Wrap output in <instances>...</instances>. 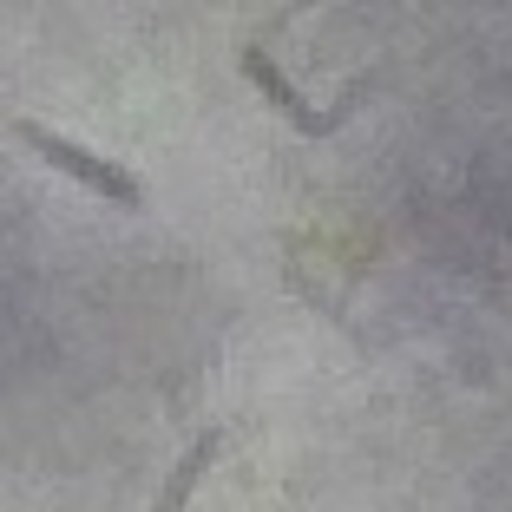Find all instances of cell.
I'll list each match as a JSON object with an SVG mask.
<instances>
[{
  "label": "cell",
  "mask_w": 512,
  "mask_h": 512,
  "mask_svg": "<svg viewBox=\"0 0 512 512\" xmlns=\"http://www.w3.org/2000/svg\"><path fill=\"white\" fill-rule=\"evenodd\" d=\"M14 138H20L27 151H40L46 165H60L73 184H86V191H99L106 204H119V211H138V204H145V184H138V171L112 165V158H92V151H79L73 138H60L53 125H40V119H14Z\"/></svg>",
  "instance_id": "6da1fadb"
},
{
  "label": "cell",
  "mask_w": 512,
  "mask_h": 512,
  "mask_svg": "<svg viewBox=\"0 0 512 512\" xmlns=\"http://www.w3.org/2000/svg\"><path fill=\"white\" fill-rule=\"evenodd\" d=\"M237 73L250 79V86L263 92V99H270V106L283 112V119L296 125L302 138H335V132H342V119L355 112V99H362V92H342L335 106H309V99L296 92V79H289L283 66H276L270 53H263V46H243V53H237Z\"/></svg>",
  "instance_id": "7a4b0ae2"
},
{
  "label": "cell",
  "mask_w": 512,
  "mask_h": 512,
  "mask_svg": "<svg viewBox=\"0 0 512 512\" xmlns=\"http://www.w3.org/2000/svg\"><path fill=\"white\" fill-rule=\"evenodd\" d=\"M217 453H224V427H204V434H197V447L184 453L178 467H171V480L158 486V506H151V512H184V506H191L197 480L211 473V460H217Z\"/></svg>",
  "instance_id": "3957f363"
}]
</instances>
